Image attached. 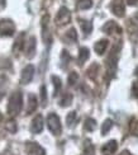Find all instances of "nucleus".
<instances>
[{
    "mask_svg": "<svg viewBox=\"0 0 138 155\" xmlns=\"http://www.w3.org/2000/svg\"><path fill=\"white\" fill-rule=\"evenodd\" d=\"M72 103V94L70 93H65L62 95V98L60 99V106L61 107H67Z\"/></svg>",
    "mask_w": 138,
    "mask_h": 155,
    "instance_id": "nucleus-16",
    "label": "nucleus"
},
{
    "mask_svg": "<svg viewBox=\"0 0 138 155\" xmlns=\"http://www.w3.org/2000/svg\"><path fill=\"white\" fill-rule=\"evenodd\" d=\"M110 9L117 17H123L124 15V2L123 0H113L110 4Z\"/></svg>",
    "mask_w": 138,
    "mask_h": 155,
    "instance_id": "nucleus-7",
    "label": "nucleus"
},
{
    "mask_svg": "<svg viewBox=\"0 0 138 155\" xmlns=\"http://www.w3.org/2000/svg\"><path fill=\"white\" fill-rule=\"evenodd\" d=\"M41 101H42L43 106L47 104V89H46L44 85L41 87Z\"/></svg>",
    "mask_w": 138,
    "mask_h": 155,
    "instance_id": "nucleus-28",
    "label": "nucleus"
},
{
    "mask_svg": "<svg viewBox=\"0 0 138 155\" xmlns=\"http://www.w3.org/2000/svg\"><path fill=\"white\" fill-rule=\"evenodd\" d=\"M129 131L132 132L133 135H136V136H138V121L136 118H133L132 121H130V124H129Z\"/></svg>",
    "mask_w": 138,
    "mask_h": 155,
    "instance_id": "nucleus-24",
    "label": "nucleus"
},
{
    "mask_svg": "<svg viewBox=\"0 0 138 155\" xmlns=\"http://www.w3.org/2000/svg\"><path fill=\"white\" fill-rule=\"evenodd\" d=\"M24 46V33H21L18 36V38L15 40V43L13 46V50H14V54H18Z\"/></svg>",
    "mask_w": 138,
    "mask_h": 155,
    "instance_id": "nucleus-14",
    "label": "nucleus"
},
{
    "mask_svg": "<svg viewBox=\"0 0 138 155\" xmlns=\"http://www.w3.org/2000/svg\"><path fill=\"white\" fill-rule=\"evenodd\" d=\"M113 127V121L111 120H105L104 121V124L101 126V135H107L109 131H110V128Z\"/></svg>",
    "mask_w": 138,
    "mask_h": 155,
    "instance_id": "nucleus-19",
    "label": "nucleus"
},
{
    "mask_svg": "<svg viewBox=\"0 0 138 155\" xmlns=\"http://www.w3.org/2000/svg\"><path fill=\"white\" fill-rule=\"evenodd\" d=\"M76 117H77V116H76V112H70V113L67 114V117H66V122H67V125H69L70 127H71V126L76 122Z\"/></svg>",
    "mask_w": 138,
    "mask_h": 155,
    "instance_id": "nucleus-26",
    "label": "nucleus"
},
{
    "mask_svg": "<svg viewBox=\"0 0 138 155\" xmlns=\"http://www.w3.org/2000/svg\"><path fill=\"white\" fill-rule=\"evenodd\" d=\"M0 4H2V5L4 6V5H5V0H0Z\"/></svg>",
    "mask_w": 138,
    "mask_h": 155,
    "instance_id": "nucleus-33",
    "label": "nucleus"
},
{
    "mask_svg": "<svg viewBox=\"0 0 138 155\" xmlns=\"http://www.w3.org/2000/svg\"><path fill=\"white\" fill-rule=\"evenodd\" d=\"M96 127V121L93 118H86L85 121V130L86 131H94Z\"/></svg>",
    "mask_w": 138,
    "mask_h": 155,
    "instance_id": "nucleus-20",
    "label": "nucleus"
},
{
    "mask_svg": "<svg viewBox=\"0 0 138 155\" xmlns=\"http://www.w3.org/2000/svg\"><path fill=\"white\" fill-rule=\"evenodd\" d=\"M80 25L85 35H90V32L93 31V23L89 21H80Z\"/></svg>",
    "mask_w": 138,
    "mask_h": 155,
    "instance_id": "nucleus-17",
    "label": "nucleus"
},
{
    "mask_svg": "<svg viewBox=\"0 0 138 155\" xmlns=\"http://www.w3.org/2000/svg\"><path fill=\"white\" fill-rule=\"evenodd\" d=\"M89 56H90L89 48L81 47V48H80V52H79V64H80V65H82V64L89 59Z\"/></svg>",
    "mask_w": 138,
    "mask_h": 155,
    "instance_id": "nucleus-15",
    "label": "nucleus"
},
{
    "mask_svg": "<svg viewBox=\"0 0 138 155\" xmlns=\"http://www.w3.org/2000/svg\"><path fill=\"white\" fill-rule=\"evenodd\" d=\"M118 149V143L115 140H110L109 143L107 144H104L101 146V153L104 155H111V154H114Z\"/></svg>",
    "mask_w": 138,
    "mask_h": 155,
    "instance_id": "nucleus-9",
    "label": "nucleus"
},
{
    "mask_svg": "<svg viewBox=\"0 0 138 155\" xmlns=\"http://www.w3.org/2000/svg\"><path fill=\"white\" fill-rule=\"evenodd\" d=\"M66 40H69L70 42H76L77 41V35H76V29L75 28H71V29L67 31Z\"/></svg>",
    "mask_w": 138,
    "mask_h": 155,
    "instance_id": "nucleus-22",
    "label": "nucleus"
},
{
    "mask_svg": "<svg viewBox=\"0 0 138 155\" xmlns=\"http://www.w3.org/2000/svg\"><path fill=\"white\" fill-rule=\"evenodd\" d=\"M77 79H79V75H77V73L72 71V73L69 75V84H70V85H74V84L77 81Z\"/></svg>",
    "mask_w": 138,
    "mask_h": 155,
    "instance_id": "nucleus-29",
    "label": "nucleus"
},
{
    "mask_svg": "<svg viewBox=\"0 0 138 155\" xmlns=\"http://www.w3.org/2000/svg\"><path fill=\"white\" fill-rule=\"evenodd\" d=\"M37 98L34 94H29L28 95V106H27V114L33 113L37 109Z\"/></svg>",
    "mask_w": 138,
    "mask_h": 155,
    "instance_id": "nucleus-12",
    "label": "nucleus"
},
{
    "mask_svg": "<svg viewBox=\"0 0 138 155\" xmlns=\"http://www.w3.org/2000/svg\"><path fill=\"white\" fill-rule=\"evenodd\" d=\"M107 47H108V41L107 40H100L99 42H96L95 46H94L95 52L98 55H103L105 52V50H107Z\"/></svg>",
    "mask_w": 138,
    "mask_h": 155,
    "instance_id": "nucleus-13",
    "label": "nucleus"
},
{
    "mask_svg": "<svg viewBox=\"0 0 138 155\" xmlns=\"http://www.w3.org/2000/svg\"><path fill=\"white\" fill-rule=\"evenodd\" d=\"M137 3H138V0H128V2H127L128 5H136Z\"/></svg>",
    "mask_w": 138,
    "mask_h": 155,
    "instance_id": "nucleus-32",
    "label": "nucleus"
},
{
    "mask_svg": "<svg viewBox=\"0 0 138 155\" xmlns=\"http://www.w3.org/2000/svg\"><path fill=\"white\" fill-rule=\"evenodd\" d=\"M2 121H3V114L0 113V122H2Z\"/></svg>",
    "mask_w": 138,
    "mask_h": 155,
    "instance_id": "nucleus-34",
    "label": "nucleus"
},
{
    "mask_svg": "<svg viewBox=\"0 0 138 155\" xmlns=\"http://www.w3.org/2000/svg\"><path fill=\"white\" fill-rule=\"evenodd\" d=\"M42 130H43V117H42V114H37L33 118V121H32L30 131L33 134H39V132H42Z\"/></svg>",
    "mask_w": 138,
    "mask_h": 155,
    "instance_id": "nucleus-6",
    "label": "nucleus"
},
{
    "mask_svg": "<svg viewBox=\"0 0 138 155\" xmlns=\"http://www.w3.org/2000/svg\"><path fill=\"white\" fill-rule=\"evenodd\" d=\"M71 21V13L69 12L67 8H61L60 12L57 13L56 15V23L58 25H63V24H67L69 22Z\"/></svg>",
    "mask_w": 138,
    "mask_h": 155,
    "instance_id": "nucleus-4",
    "label": "nucleus"
},
{
    "mask_svg": "<svg viewBox=\"0 0 138 155\" xmlns=\"http://www.w3.org/2000/svg\"><path fill=\"white\" fill-rule=\"evenodd\" d=\"M103 31L105 32V33H108V35H113V33H122V29L115 22L113 21H109L104 24V27H103Z\"/></svg>",
    "mask_w": 138,
    "mask_h": 155,
    "instance_id": "nucleus-8",
    "label": "nucleus"
},
{
    "mask_svg": "<svg viewBox=\"0 0 138 155\" xmlns=\"http://www.w3.org/2000/svg\"><path fill=\"white\" fill-rule=\"evenodd\" d=\"M85 155H94V146L89 140L85 141Z\"/></svg>",
    "mask_w": 138,
    "mask_h": 155,
    "instance_id": "nucleus-25",
    "label": "nucleus"
},
{
    "mask_svg": "<svg viewBox=\"0 0 138 155\" xmlns=\"http://www.w3.org/2000/svg\"><path fill=\"white\" fill-rule=\"evenodd\" d=\"M61 60H62V64H63V66H66L67 64L70 62V60H71V56H70V54L67 52V51H62V54H61Z\"/></svg>",
    "mask_w": 138,
    "mask_h": 155,
    "instance_id": "nucleus-27",
    "label": "nucleus"
},
{
    "mask_svg": "<svg viewBox=\"0 0 138 155\" xmlns=\"http://www.w3.org/2000/svg\"><path fill=\"white\" fill-rule=\"evenodd\" d=\"M33 76H34V66L33 65H27L22 71L21 83L22 84H28V83L32 81Z\"/></svg>",
    "mask_w": 138,
    "mask_h": 155,
    "instance_id": "nucleus-5",
    "label": "nucleus"
},
{
    "mask_svg": "<svg viewBox=\"0 0 138 155\" xmlns=\"http://www.w3.org/2000/svg\"><path fill=\"white\" fill-rule=\"evenodd\" d=\"M52 81H53V85H55V97L60 93V90H61V88H62V83H61V79L58 76H56V75H52Z\"/></svg>",
    "mask_w": 138,
    "mask_h": 155,
    "instance_id": "nucleus-18",
    "label": "nucleus"
},
{
    "mask_svg": "<svg viewBox=\"0 0 138 155\" xmlns=\"http://www.w3.org/2000/svg\"><path fill=\"white\" fill-rule=\"evenodd\" d=\"M47 126L50 128V131L53 134V135H60L62 131V126H61V122L60 118L56 113H50L48 117H47Z\"/></svg>",
    "mask_w": 138,
    "mask_h": 155,
    "instance_id": "nucleus-2",
    "label": "nucleus"
},
{
    "mask_svg": "<svg viewBox=\"0 0 138 155\" xmlns=\"http://www.w3.org/2000/svg\"><path fill=\"white\" fill-rule=\"evenodd\" d=\"M98 71H99V65H98V64H93L88 70V75L91 79H95V76L98 75Z\"/></svg>",
    "mask_w": 138,
    "mask_h": 155,
    "instance_id": "nucleus-21",
    "label": "nucleus"
},
{
    "mask_svg": "<svg viewBox=\"0 0 138 155\" xmlns=\"http://www.w3.org/2000/svg\"><path fill=\"white\" fill-rule=\"evenodd\" d=\"M91 5H93V2H91V0H79V3H77L79 9H82V10L91 8Z\"/></svg>",
    "mask_w": 138,
    "mask_h": 155,
    "instance_id": "nucleus-23",
    "label": "nucleus"
},
{
    "mask_svg": "<svg viewBox=\"0 0 138 155\" xmlns=\"http://www.w3.org/2000/svg\"><path fill=\"white\" fill-rule=\"evenodd\" d=\"M132 93L134 97H138V81L133 83V88H132Z\"/></svg>",
    "mask_w": 138,
    "mask_h": 155,
    "instance_id": "nucleus-31",
    "label": "nucleus"
},
{
    "mask_svg": "<svg viewBox=\"0 0 138 155\" xmlns=\"http://www.w3.org/2000/svg\"><path fill=\"white\" fill-rule=\"evenodd\" d=\"M14 31H15V25L11 21H9V19L0 21V35L2 36H6V37L13 36Z\"/></svg>",
    "mask_w": 138,
    "mask_h": 155,
    "instance_id": "nucleus-3",
    "label": "nucleus"
},
{
    "mask_svg": "<svg viewBox=\"0 0 138 155\" xmlns=\"http://www.w3.org/2000/svg\"><path fill=\"white\" fill-rule=\"evenodd\" d=\"M25 55H27L28 59H32L36 55V38L30 37L28 42L25 43Z\"/></svg>",
    "mask_w": 138,
    "mask_h": 155,
    "instance_id": "nucleus-11",
    "label": "nucleus"
},
{
    "mask_svg": "<svg viewBox=\"0 0 138 155\" xmlns=\"http://www.w3.org/2000/svg\"><path fill=\"white\" fill-rule=\"evenodd\" d=\"M23 107V94L21 92H14L11 94L8 104V113L10 116H17Z\"/></svg>",
    "mask_w": 138,
    "mask_h": 155,
    "instance_id": "nucleus-1",
    "label": "nucleus"
},
{
    "mask_svg": "<svg viewBox=\"0 0 138 155\" xmlns=\"http://www.w3.org/2000/svg\"><path fill=\"white\" fill-rule=\"evenodd\" d=\"M27 151L30 155H46L44 149L37 143H28L27 144Z\"/></svg>",
    "mask_w": 138,
    "mask_h": 155,
    "instance_id": "nucleus-10",
    "label": "nucleus"
},
{
    "mask_svg": "<svg viewBox=\"0 0 138 155\" xmlns=\"http://www.w3.org/2000/svg\"><path fill=\"white\" fill-rule=\"evenodd\" d=\"M6 130L14 134V132L17 131V125H15V122H14V121H9L8 124H6Z\"/></svg>",
    "mask_w": 138,
    "mask_h": 155,
    "instance_id": "nucleus-30",
    "label": "nucleus"
}]
</instances>
